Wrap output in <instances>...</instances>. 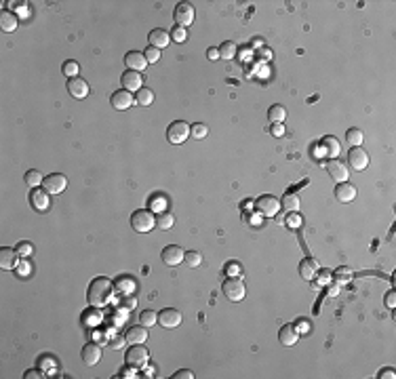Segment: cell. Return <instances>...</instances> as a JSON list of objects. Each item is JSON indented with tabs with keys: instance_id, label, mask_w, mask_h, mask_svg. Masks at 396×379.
I'll use <instances>...</instances> for the list:
<instances>
[{
	"instance_id": "f35d334b",
	"label": "cell",
	"mask_w": 396,
	"mask_h": 379,
	"mask_svg": "<svg viewBox=\"0 0 396 379\" xmlns=\"http://www.w3.org/2000/svg\"><path fill=\"white\" fill-rule=\"evenodd\" d=\"M144 57H146L148 64H156V61L160 59V49H156V47L150 45V47L144 51Z\"/></svg>"
},
{
	"instance_id": "d4e9b609",
	"label": "cell",
	"mask_w": 396,
	"mask_h": 379,
	"mask_svg": "<svg viewBox=\"0 0 396 379\" xmlns=\"http://www.w3.org/2000/svg\"><path fill=\"white\" fill-rule=\"evenodd\" d=\"M283 209L287 211V213H295V211H299V205H302V198H299V194L295 192H287L283 196Z\"/></svg>"
},
{
	"instance_id": "30bf717a",
	"label": "cell",
	"mask_w": 396,
	"mask_h": 379,
	"mask_svg": "<svg viewBox=\"0 0 396 379\" xmlns=\"http://www.w3.org/2000/svg\"><path fill=\"white\" fill-rule=\"evenodd\" d=\"M158 324L164 329H175L181 324V312L175 310V307H164V310L158 314Z\"/></svg>"
},
{
	"instance_id": "b9f144b4",
	"label": "cell",
	"mask_w": 396,
	"mask_h": 379,
	"mask_svg": "<svg viewBox=\"0 0 396 379\" xmlns=\"http://www.w3.org/2000/svg\"><path fill=\"white\" fill-rule=\"evenodd\" d=\"M270 133H272V135H276V137L285 135V125H283V122H272V129H270Z\"/></svg>"
},
{
	"instance_id": "7bdbcfd3",
	"label": "cell",
	"mask_w": 396,
	"mask_h": 379,
	"mask_svg": "<svg viewBox=\"0 0 396 379\" xmlns=\"http://www.w3.org/2000/svg\"><path fill=\"white\" fill-rule=\"evenodd\" d=\"M238 272H240L238 263H228V266H226V274L228 276H238Z\"/></svg>"
},
{
	"instance_id": "2e32d148",
	"label": "cell",
	"mask_w": 396,
	"mask_h": 379,
	"mask_svg": "<svg viewBox=\"0 0 396 379\" xmlns=\"http://www.w3.org/2000/svg\"><path fill=\"white\" fill-rule=\"evenodd\" d=\"M120 84H122V89L125 91H131V93H137L139 89H142V84H144V78H142V74L139 72H133V70H129V72H125L120 76Z\"/></svg>"
},
{
	"instance_id": "4316f807",
	"label": "cell",
	"mask_w": 396,
	"mask_h": 379,
	"mask_svg": "<svg viewBox=\"0 0 396 379\" xmlns=\"http://www.w3.org/2000/svg\"><path fill=\"white\" fill-rule=\"evenodd\" d=\"M152 101H154V93H152V89H139L137 93H135V103L137 105H144V108H148V105H152Z\"/></svg>"
},
{
	"instance_id": "d6986e66",
	"label": "cell",
	"mask_w": 396,
	"mask_h": 379,
	"mask_svg": "<svg viewBox=\"0 0 396 379\" xmlns=\"http://www.w3.org/2000/svg\"><path fill=\"white\" fill-rule=\"evenodd\" d=\"M82 360L86 367H95L101 360V348L97 343H84L82 348Z\"/></svg>"
},
{
	"instance_id": "83f0119b",
	"label": "cell",
	"mask_w": 396,
	"mask_h": 379,
	"mask_svg": "<svg viewBox=\"0 0 396 379\" xmlns=\"http://www.w3.org/2000/svg\"><path fill=\"white\" fill-rule=\"evenodd\" d=\"M322 152L327 154V156H333V158H335V156L339 154V144H337V139H335V137H324V139H322Z\"/></svg>"
},
{
	"instance_id": "f5cc1de1",
	"label": "cell",
	"mask_w": 396,
	"mask_h": 379,
	"mask_svg": "<svg viewBox=\"0 0 396 379\" xmlns=\"http://www.w3.org/2000/svg\"><path fill=\"white\" fill-rule=\"evenodd\" d=\"M259 55H261V57H263V59H270V57H272V53H270V51H268V49H263V51H261V53H259Z\"/></svg>"
},
{
	"instance_id": "f907efd6",
	"label": "cell",
	"mask_w": 396,
	"mask_h": 379,
	"mask_svg": "<svg viewBox=\"0 0 396 379\" xmlns=\"http://www.w3.org/2000/svg\"><path fill=\"white\" fill-rule=\"evenodd\" d=\"M380 377H382V379H384V377L394 379V377H396V375H394V369H386V371H382V373H380Z\"/></svg>"
},
{
	"instance_id": "9a60e30c",
	"label": "cell",
	"mask_w": 396,
	"mask_h": 379,
	"mask_svg": "<svg viewBox=\"0 0 396 379\" xmlns=\"http://www.w3.org/2000/svg\"><path fill=\"white\" fill-rule=\"evenodd\" d=\"M110 103L114 105V110H129L131 105L135 103V95L131 93V91L120 89V91H116V93L110 97Z\"/></svg>"
},
{
	"instance_id": "681fc988",
	"label": "cell",
	"mask_w": 396,
	"mask_h": 379,
	"mask_svg": "<svg viewBox=\"0 0 396 379\" xmlns=\"http://www.w3.org/2000/svg\"><path fill=\"white\" fill-rule=\"evenodd\" d=\"M207 57H209L211 61H215V59H219V49H215V47H211V49L207 51Z\"/></svg>"
},
{
	"instance_id": "cb8c5ba5",
	"label": "cell",
	"mask_w": 396,
	"mask_h": 379,
	"mask_svg": "<svg viewBox=\"0 0 396 379\" xmlns=\"http://www.w3.org/2000/svg\"><path fill=\"white\" fill-rule=\"evenodd\" d=\"M316 272H318V263H316L312 257H306L299 261V274H302L306 280H314Z\"/></svg>"
},
{
	"instance_id": "836d02e7",
	"label": "cell",
	"mask_w": 396,
	"mask_h": 379,
	"mask_svg": "<svg viewBox=\"0 0 396 379\" xmlns=\"http://www.w3.org/2000/svg\"><path fill=\"white\" fill-rule=\"evenodd\" d=\"M139 324H144V327H154V324H158V314L152 312V310H146L139 314Z\"/></svg>"
},
{
	"instance_id": "3957f363",
	"label": "cell",
	"mask_w": 396,
	"mask_h": 379,
	"mask_svg": "<svg viewBox=\"0 0 396 379\" xmlns=\"http://www.w3.org/2000/svg\"><path fill=\"white\" fill-rule=\"evenodd\" d=\"M222 291L226 299H230V302H242L244 295H247V289H244V283L238 278V276H230L222 285Z\"/></svg>"
},
{
	"instance_id": "f546056e",
	"label": "cell",
	"mask_w": 396,
	"mask_h": 379,
	"mask_svg": "<svg viewBox=\"0 0 396 379\" xmlns=\"http://www.w3.org/2000/svg\"><path fill=\"white\" fill-rule=\"evenodd\" d=\"M268 118H270V122H285V118H287V110L283 108V105H270V110H268Z\"/></svg>"
},
{
	"instance_id": "ac0fdd59",
	"label": "cell",
	"mask_w": 396,
	"mask_h": 379,
	"mask_svg": "<svg viewBox=\"0 0 396 379\" xmlns=\"http://www.w3.org/2000/svg\"><path fill=\"white\" fill-rule=\"evenodd\" d=\"M125 64H127L129 70H133V72H144L146 66H148V61H146V57H144V53H139V51H129L127 55H125Z\"/></svg>"
},
{
	"instance_id": "5bb4252c",
	"label": "cell",
	"mask_w": 396,
	"mask_h": 379,
	"mask_svg": "<svg viewBox=\"0 0 396 379\" xmlns=\"http://www.w3.org/2000/svg\"><path fill=\"white\" fill-rule=\"evenodd\" d=\"M17 266H19V251L11 249V246H2V249H0V268L15 270Z\"/></svg>"
},
{
	"instance_id": "7402d4cb",
	"label": "cell",
	"mask_w": 396,
	"mask_h": 379,
	"mask_svg": "<svg viewBox=\"0 0 396 379\" xmlns=\"http://www.w3.org/2000/svg\"><path fill=\"white\" fill-rule=\"evenodd\" d=\"M335 198L339 202H352L356 198V188L352 186V183H348V181H341V183H337V188H335Z\"/></svg>"
},
{
	"instance_id": "44dd1931",
	"label": "cell",
	"mask_w": 396,
	"mask_h": 379,
	"mask_svg": "<svg viewBox=\"0 0 396 379\" xmlns=\"http://www.w3.org/2000/svg\"><path fill=\"white\" fill-rule=\"evenodd\" d=\"M278 339L283 341V346H295L299 341V331L295 324H285L283 329L278 331Z\"/></svg>"
},
{
	"instance_id": "4fadbf2b",
	"label": "cell",
	"mask_w": 396,
	"mask_h": 379,
	"mask_svg": "<svg viewBox=\"0 0 396 379\" xmlns=\"http://www.w3.org/2000/svg\"><path fill=\"white\" fill-rule=\"evenodd\" d=\"M327 173L331 175L335 181H348V177H350V171H348V164L346 162H341V160H337V158H331V160L327 162Z\"/></svg>"
},
{
	"instance_id": "74e56055",
	"label": "cell",
	"mask_w": 396,
	"mask_h": 379,
	"mask_svg": "<svg viewBox=\"0 0 396 379\" xmlns=\"http://www.w3.org/2000/svg\"><path fill=\"white\" fill-rule=\"evenodd\" d=\"M190 135L194 139H205L209 135V129H207V125H202V122H196L194 127H190Z\"/></svg>"
},
{
	"instance_id": "8fae6325",
	"label": "cell",
	"mask_w": 396,
	"mask_h": 379,
	"mask_svg": "<svg viewBox=\"0 0 396 379\" xmlns=\"http://www.w3.org/2000/svg\"><path fill=\"white\" fill-rule=\"evenodd\" d=\"M183 255H186V251H183L181 246H177V244H169V246H164V249H162L160 257H162V261L166 263V266L175 268V266H179V263L183 261Z\"/></svg>"
},
{
	"instance_id": "6da1fadb",
	"label": "cell",
	"mask_w": 396,
	"mask_h": 379,
	"mask_svg": "<svg viewBox=\"0 0 396 379\" xmlns=\"http://www.w3.org/2000/svg\"><path fill=\"white\" fill-rule=\"evenodd\" d=\"M112 291H114V285L110 278H105V276L93 278L89 285V291H86V302L93 307H103L112 299Z\"/></svg>"
},
{
	"instance_id": "8d00e7d4",
	"label": "cell",
	"mask_w": 396,
	"mask_h": 379,
	"mask_svg": "<svg viewBox=\"0 0 396 379\" xmlns=\"http://www.w3.org/2000/svg\"><path fill=\"white\" fill-rule=\"evenodd\" d=\"M236 55V45L234 42H230V40H226L222 47H219V57H224V59H232Z\"/></svg>"
},
{
	"instance_id": "d590c367",
	"label": "cell",
	"mask_w": 396,
	"mask_h": 379,
	"mask_svg": "<svg viewBox=\"0 0 396 379\" xmlns=\"http://www.w3.org/2000/svg\"><path fill=\"white\" fill-rule=\"evenodd\" d=\"M346 139H348V144L354 148V146H360L363 144V131L360 129H348V133H346Z\"/></svg>"
},
{
	"instance_id": "603a6c76",
	"label": "cell",
	"mask_w": 396,
	"mask_h": 379,
	"mask_svg": "<svg viewBox=\"0 0 396 379\" xmlns=\"http://www.w3.org/2000/svg\"><path fill=\"white\" fill-rule=\"evenodd\" d=\"M125 339L129 346H133V343H146L148 341V327L144 324H139V327H131L125 335Z\"/></svg>"
},
{
	"instance_id": "ffe728a7",
	"label": "cell",
	"mask_w": 396,
	"mask_h": 379,
	"mask_svg": "<svg viewBox=\"0 0 396 379\" xmlns=\"http://www.w3.org/2000/svg\"><path fill=\"white\" fill-rule=\"evenodd\" d=\"M150 45L156 47V49H164L166 45L171 42V34L166 32L164 28H154L152 32H150Z\"/></svg>"
},
{
	"instance_id": "4dcf8cb0",
	"label": "cell",
	"mask_w": 396,
	"mask_h": 379,
	"mask_svg": "<svg viewBox=\"0 0 396 379\" xmlns=\"http://www.w3.org/2000/svg\"><path fill=\"white\" fill-rule=\"evenodd\" d=\"M23 181L28 183V188H38V186H42V181H45V177H42V175H40V171H36V169H30L28 173H25Z\"/></svg>"
},
{
	"instance_id": "52a82bcc",
	"label": "cell",
	"mask_w": 396,
	"mask_h": 379,
	"mask_svg": "<svg viewBox=\"0 0 396 379\" xmlns=\"http://www.w3.org/2000/svg\"><path fill=\"white\" fill-rule=\"evenodd\" d=\"M194 15H196L194 4H192V2H179L177 6H175V11H173V19H175V23H177L179 28H188V25L194 21Z\"/></svg>"
},
{
	"instance_id": "8992f818",
	"label": "cell",
	"mask_w": 396,
	"mask_h": 379,
	"mask_svg": "<svg viewBox=\"0 0 396 379\" xmlns=\"http://www.w3.org/2000/svg\"><path fill=\"white\" fill-rule=\"evenodd\" d=\"M188 137H190V125H188V122H183V120H173L169 125V129H166V139H169L171 144H175V146L183 144Z\"/></svg>"
},
{
	"instance_id": "ab89813d",
	"label": "cell",
	"mask_w": 396,
	"mask_h": 379,
	"mask_svg": "<svg viewBox=\"0 0 396 379\" xmlns=\"http://www.w3.org/2000/svg\"><path fill=\"white\" fill-rule=\"evenodd\" d=\"M169 34H171V40H175V42H183V40L188 38L186 28H179V25H175V28H173Z\"/></svg>"
},
{
	"instance_id": "e0dca14e",
	"label": "cell",
	"mask_w": 396,
	"mask_h": 379,
	"mask_svg": "<svg viewBox=\"0 0 396 379\" xmlns=\"http://www.w3.org/2000/svg\"><path fill=\"white\" fill-rule=\"evenodd\" d=\"M51 194L47 190H40V188H32L30 190V202L36 211H47L51 207V200H49Z\"/></svg>"
},
{
	"instance_id": "484cf974",
	"label": "cell",
	"mask_w": 396,
	"mask_h": 379,
	"mask_svg": "<svg viewBox=\"0 0 396 379\" xmlns=\"http://www.w3.org/2000/svg\"><path fill=\"white\" fill-rule=\"evenodd\" d=\"M17 15H13L11 11H2L0 13V28L2 32H15L17 30Z\"/></svg>"
},
{
	"instance_id": "f1b7e54d",
	"label": "cell",
	"mask_w": 396,
	"mask_h": 379,
	"mask_svg": "<svg viewBox=\"0 0 396 379\" xmlns=\"http://www.w3.org/2000/svg\"><path fill=\"white\" fill-rule=\"evenodd\" d=\"M173 224H175V217L169 211H160V215L156 217V226L160 227V230H171Z\"/></svg>"
},
{
	"instance_id": "ba28073f",
	"label": "cell",
	"mask_w": 396,
	"mask_h": 379,
	"mask_svg": "<svg viewBox=\"0 0 396 379\" xmlns=\"http://www.w3.org/2000/svg\"><path fill=\"white\" fill-rule=\"evenodd\" d=\"M348 162H350V166H352L354 171H365L367 166H369V154H367V150H363L360 146L350 148V152H348Z\"/></svg>"
},
{
	"instance_id": "f6af8a7d",
	"label": "cell",
	"mask_w": 396,
	"mask_h": 379,
	"mask_svg": "<svg viewBox=\"0 0 396 379\" xmlns=\"http://www.w3.org/2000/svg\"><path fill=\"white\" fill-rule=\"evenodd\" d=\"M23 377L25 379H40V377H45V375H42V371H38V369H30V371H25Z\"/></svg>"
},
{
	"instance_id": "1f68e13d",
	"label": "cell",
	"mask_w": 396,
	"mask_h": 379,
	"mask_svg": "<svg viewBox=\"0 0 396 379\" xmlns=\"http://www.w3.org/2000/svg\"><path fill=\"white\" fill-rule=\"evenodd\" d=\"M61 72L68 78H74L80 72V66H78V61H74V59H68V61H64V66H61Z\"/></svg>"
},
{
	"instance_id": "ee69618b",
	"label": "cell",
	"mask_w": 396,
	"mask_h": 379,
	"mask_svg": "<svg viewBox=\"0 0 396 379\" xmlns=\"http://www.w3.org/2000/svg\"><path fill=\"white\" fill-rule=\"evenodd\" d=\"M173 379H194V373L188 371V369H181V371H177L173 375Z\"/></svg>"
},
{
	"instance_id": "9c48e42d",
	"label": "cell",
	"mask_w": 396,
	"mask_h": 379,
	"mask_svg": "<svg viewBox=\"0 0 396 379\" xmlns=\"http://www.w3.org/2000/svg\"><path fill=\"white\" fill-rule=\"evenodd\" d=\"M42 188H45L49 194H61L68 188V179L61 173H51L45 177V181H42Z\"/></svg>"
},
{
	"instance_id": "60d3db41",
	"label": "cell",
	"mask_w": 396,
	"mask_h": 379,
	"mask_svg": "<svg viewBox=\"0 0 396 379\" xmlns=\"http://www.w3.org/2000/svg\"><path fill=\"white\" fill-rule=\"evenodd\" d=\"M15 249L19 251V255H21V257H30V255L34 253V246H32L30 242H25V240L17 242V246H15Z\"/></svg>"
},
{
	"instance_id": "277c9868",
	"label": "cell",
	"mask_w": 396,
	"mask_h": 379,
	"mask_svg": "<svg viewBox=\"0 0 396 379\" xmlns=\"http://www.w3.org/2000/svg\"><path fill=\"white\" fill-rule=\"evenodd\" d=\"M150 363V352L144 343H133L127 352V365L135 367V369H142Z\"/></svg>"
},
{
	"instance_id": "bcb514c9",
	"label": "cell",
	"mask_w": 396,
	"mask_h": 379,
	"mask_svg": "<svg viewBox=\"0 0 396 379\" xmlns=\"http://www.w3.org/2000/svg\"><path fill=\"white\" fill-rule=\"evenodd\" d=\"M118 377H135V367L127 365V369H122V371L118 373Z\"/></svg>"
},
{
	"instance_id": "7c38bea8",
	"label": "cell",
	"mask_w": 396,
	"mask_h": 379,
	"mask_svg": "<svg viewBox=\"0 0 396 379\" xmlns=\"http://www.w3.org/2000/svg\"><path fill=\"white\" fill-rule=\"evenodd\" d=\"M68 91H70V95H72L74 99H84L91 89H89V82H86L84 78L74 76V78H68Z\"/></svg>"
},
{
	"instance_id": "816d5d0a",
	"label": "cell",
	"mask_w": 396,
	"mask_h": 379,
	"mask_svg": "<svg viewBox=\"0 0 396 379\" xmlns=\"http://www.w3.org/2000/svg\"><path fill=\"white\" fill-rule=\"evenodd\" d=\"M49 358H51V356H40V367H42V369L49 367Z\"/></svg>"
},
{
	"instance_id": "7a4b0ae2",
	"label": "cell",
	"mask_w": 396,
	"mask_h": 379,
	"mask_svg": "<svg viewBox=\"0 0 396 379\" xmlns=\"http://www.w3.org/2000/svg\"><path fill=\"white\" fill-rule=\"evenodd\" d=\"M131 226H133L135 232L146 234L156 227V217L150 209H137V211H133V215H131Z\"/></svg>"
},
{
	"instance_id": "5b68a950",
	"label": "cell",
	"mask_w": 396,
	"mask_h": 379,
	"mask_svg": "<svg viewBox=\"0 0 396 379\" xmlns=\"http://www.w3.org/2000/svg\"><path fill=\"white\" fill-rule=\"evenodd\" d=\"M255 209L263 217H274L280 211V200L276 196H272V194H263V196L255 200Z\"/></svg>"
},
{
	"instance_id": "7dc6e473",
	"label": "cell",
	"mask_w": 396,
	"mask_h": 379,
	"mask_svg": "<svg viewBox=\"0 0 396 379\" xmlns=\"http://www.w3.org/2000/svg\"><path fill=\"white\" fill-rule=\"evenodd\" d=\"M125 341H127V339H125V337H114V339H112V341H110V346H112V348H114V350H120V348H122V346H125Z\"/></svg>"
},
{
	"instance_id": "c3c4849f",
	"label": "cell",
	"mask_w": 396,
	"mask_h": 379,
	"mask_svg": "<svg viewBox=\"0 0 396 379\" xmlns=\"http://www.w3.org/2000/svg\"><path fill=\"white\" fill-rule=\"evenodd\" d=\"M394 303H396V293H394V291H390V293L386 295V305H388V307H394Z\"/></svg>"
},
{
	"instance_id": "e575fe53",
	"label": "cell",
	"mask_w": 396,
	"mask_h": 379,
	"mask_svg": "<svg viewBox=\"0 0 396 379\" xmlns=\"http://www.w3.org/2000/svg\"><path fill=\"white\" fill-rule=\"evenodd\" d=\"M183 261H186V266L190 268H198L202 263V255L198 251H186V255H183Z\"/></svg>"
},
{
	"instance_id": "d6a6232c",
	"label": "cell",
	"mask_w": 396,
	"mask_h": 379,
	"mask_svg": "<svg viewBox=\"0 0 396 379\" xmlns=\"http://www.w3.org/2000/svg\"><path fill=\"white\" fill-rule=\"evenodd\" d=\"M352 276H354V272H352L350 268H344V266H341V268H337L335 272H333V278H335L339 285H346V283H350V280H352Z\"/></svg>"
}]
</instances>
